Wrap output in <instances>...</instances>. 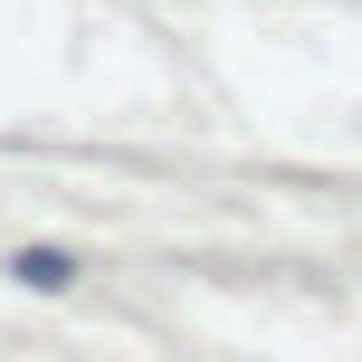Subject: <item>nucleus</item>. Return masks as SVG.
Wrapping results in <instances>:
<instances>
[{"label":"nucleus","instance_id":"obj_1","mask_svg":"<svg viewBox=\"0 0 362 362\" xmlns=\"http://www.w3.org/2000/svg\"><path fill=\"white\" fill-rule=\"evenodd\" d=\"M10 276L57 296V286H76V257H67V248H19V257H10Z\"/></svg>","mask_w":362,"mask_h":362}]
</instances>
